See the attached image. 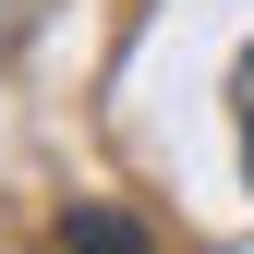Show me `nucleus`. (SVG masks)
I'll list each match as a JSON object with an SVG mask.
<instances>
[{
    "mask_svg": "<svg viewBox=\"0 0 254 254\" xmlns=\"http://www.w3.org/2000/svg\"><path fill=\"white\" fill-rule=\"evenodd\" d=\"M230 109H242V182H254V49L230 61Z\"/></svg>",
    "mask_w": 254,
    "mask_h": 254,
    "instance_id": "nucleus-2",
    "label": "nucleus"
},
{
    "mask_svg": "<svg viewBox=\"0 0 254 254\" xmlns=\"http://www.w3.org/2000/svg\"><path fill=\"white\" fill-rule=\"evenodd\" d=\"M73 254H145V230H133L121 206H85V218H73Z\"/></svg>",
    "mask_w": 254,
    "mask_h": 254,
    "instance_id": "nucleus-1",
    "label": "nucleus"
}]
</instances>
